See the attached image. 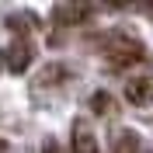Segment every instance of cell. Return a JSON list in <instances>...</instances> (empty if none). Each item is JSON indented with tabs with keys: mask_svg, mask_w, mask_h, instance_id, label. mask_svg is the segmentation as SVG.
I'll return each mask as SVG.
<instances>
[{
	"mask_svg": "<svg viewBox=\"0 0 153 153\" xmlns=\"http://www.w3.org/2000/svg\"><path fill=\"white\" fill-rule=\"evenodd\" d=\"M101 49H105V56H108V63L111 66H129V63H139V59L146 56V49H143V42L139 38H132V35H108L105 42H101Z\"/></svg>",
	"mask_w": 153,
	"mask_h": 153,
	"instance_id": "obj_1",
	"label": "cell"
},
{
	"mask_svg": "<svg viewBox=\"0 0 153 153\" xmlns=\"http://www.w3.org/2000/svg\"><path fill=\"white\" fill-rule=\"evenodd\" d=\"M31 59H35V49H31L28 38H14L10 49L4 52V63H7L10 73H25V70L31 66Z\"/></svg>",
	"mask_w": 153,
	"mask_h": 153,
	"instance_id": "obj_2",
	"label": "cell"
},
{
	"mask_svg": "<svg viewBox=\"0 0 153 153\" xmlns=\"http://www.w3.org/2000/svg\"><path fill=\"white\" fill-rule=\"evenodd\" d=\"M125 101H132V105H139V108L153 105V73L125 80Z\"/></svg>",
	"mask_w": 153,
	"mask_h": 153,
	"instance_id": "obj_3",
	"label": "cell"
},
{
	"mask_svg": "<svg viewBox=\"0 0 153 153\" xmlns=\"http://www.w3.org/2000/svg\"><path fill=\"white\" fill-rule=\"evenodd\" d=\"M91 10H94V7H87V4H56L52 18H56V25L70 28V25H80V21L91 14Z\"/></svg>",
	"mask_w": 153,
	"mask_h": 153,
	"instance_id": "obj_4",
	"label": "cell"
},
{
	"mask_svg": "<svg viewBox=\"0 0 153 153\" xmlns=\"http://www.w3.org/2000/svg\"><path fill=\"white\" fill-rule=\"evenodd\" d=\"M70 146H73V153H97L94 132L84 129V125H73V139H70Z\"/></svg>",
	"mask_w": 153,
	"mask_h": 153,
	"instance_id": "obj_5",
	"label": "cell"
},
{
	"mask_svg": "<svg viewBox=\"0 0 153 153\" xmlns=\"http://www.w3.org/2000/svg\"><path fill=\"white\" fill-rule=\"evenodd\" d=\"M111 153H139V136H136L132 129L115 132V139H111Z\"/></svg>",
	"mask_w": 153,
	"mask_h": 153,
	"instance_id": "obj_6",
	"label": "cell"
},
{
	"mask_svg": "<svg viewBox=\"0 0 153 153\" xmlns=\"http://www.w3.org/2000/svg\"><path fill=\"white\" fill-rule=\"evenodd\" d=\"M7 28L14 31V35H28V31L35 28V18H31V14H10V18H7Z\"/></svg>",
	"mask_w": 153,
	"mask_h": 153,
	"instance_id": "obj_7",
	"label": "cell"
},
{
	"mask_svg": "<svg viewBox=\"0 0 153 153\" xmlns=\"http://www.w3.org/2000/svg\"><path fill=\"white\" fill-rule=\"evenodd\" d=\"M91 108H94V115H111L115 111V97L108 94V91H97V94L91 97Z\"/></svg>",
	"mask_w": 153,
	"mask_h": 153,
	"instance_id": "obj_8",
	"label": "cell"
},
{
	"mask_svg": "<svg viewBox=\"0 0 153 153\" xmlns=\"http://www.w3.org/2000/svg\"><path fill=\"white\" fill-rule=\"evenodd\" d=\"M42 153H63V150H59V146H56V143H52V139H49V143H45V146H42Z\"/></svg>",
	"mask_w": 153,
	"mask_h": 153,
	"instance_id": "obj_9",
	"label": "cell"
}]
</instances>
